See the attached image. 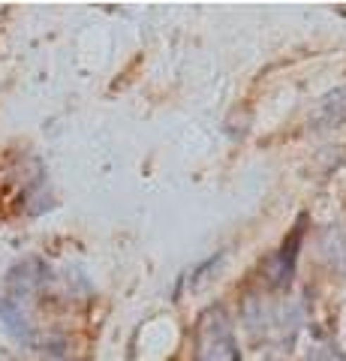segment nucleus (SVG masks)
<instances>
[{
	"label": "nucleus",
	"mask_w": 346,
	"mask_h": 361,
	"mask_svg": "<svg viewBox=\"0 0 346 361\" xmlns=\"http://www.w3.org/2000/svg\"><path fill=\"white\" fill-rule=\"evenodd\" d=\"M244 322H247L253 341L268 346H289L298 334L301 313L289 301L247 298L244 301Z\"/></svg>",
	"instance_id": "f257e3e1"
},
{
	"label": "nucleus",
	"mask_w": 346,
	"mask_h": 361,
	"mask_svg": "<svg viewBox=\"0 0 346 361\" xmlns=\"http://www.w3.org/2000/svg\"><path fill=\"white\" fill-rule=\"evenodd\" d=\"M340 123H346V87H334L314 109V127L334 130V127H340Z\"/></svg>",
	"instance_id": "20e7f679"
},
{
	"label": "nucleus",
	"mask_w": 346,
	"mask_h": 361,
	"mask_svg": "<svg viewBox=\"0 0 346 361\" xmlns=\"http://www.w3.org/2000/svg\"><path fill=\"white\" fill-rule=\"evenodd\" d=\"M193 361H241V349L235 341V331H232V319L220 304L208 307L199 316Z\"/></svg>",
	"instance_id": "f03ea898"
},
{
	"label": "nucleus",
	"mask_w": 346,
	"mask_h": 361,
	"mask_svg": "<svg viewBox=\"0 0 346 361\" xmlns=\"http://www.w3.org/2000/svg\"><path fill=\"white\" fill-rule=\"evenodd\" d=\"M0 316L6 319V325H9V331L13 334H18V337H27V331H25V319L18 316V310H16V301H6V304H0Z\"/></svg>",
	"instance_id": "39448f33"
},
{
	"label": "nucleus",
	"mask_w": 346,
	"mask_h": 361,
	"mask_svg": "<svg viewBox=\"0 0 346 361\" xmlns=\"http://www.w3.org/2000/svg\"><path fill=\"white\" fill-rule=\"evenodd\" d=\"M307 361H346V355L338 353L334 346H316L314 353L307 355Z\"/></svg>",
	"instance_id": "423d86ee"
},
{
	"label": "nucleus",
	"mask_w": 346,
	"mask_h": 361,
	"mask_svg": "<svg viewBox=\"0 0 346 361\" xmlns=\"http://www.w3.org/2000/svg\"><path fill=\"white\" fill-rule=\"evenodd\" d=\"M298 247H301V229H295L292 235H289L286 244L265 262V280H268L271 289H286L289 283H292L295 262H298Z\"/></svg>",
	"instance_id": "7ed1b4c3"
}]
</instances>
